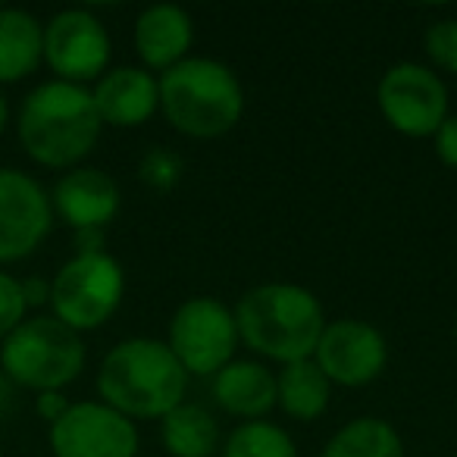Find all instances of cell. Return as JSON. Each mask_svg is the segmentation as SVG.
Listing matches in <instances>:
<instances>
[{"instance_id":"cell-16","label":"cell","mask_w":457,"mask_h":457,"mask_svg":"<svg viewBox=\"0 0 457 457\" xmlns=\"http://www.w3.org/2000/svg\"><path fill=\"white\" fill-rule=\"evenodd\" d=\"M213 401L226 413L263 420L276 407V373L257 361H232L213 376Z\"/></svg>"},{"instance_id":"cell-31","label":"cell","mask_w":457,"mask_h":457,"mask_svg":"<svg viewBox=\"0 0 457 457\" xmlns=\"http://www.w3.org/2000/svg\"><path fill=\"white\" fill-rule=\"evenodd\" d=\"M454 348H457V320H454Z\"/></svg>"},{"instance_id":"cell-4","label":"cell","mask_w":457,"mask_h":457,"mask_svg":"<svg viewBox=\"0 0 457 457\" xmlns=\"http://www.w3.org/2000/svg\"><path fill=\"white\" fill-rule=\"evenodd\" d=\"M160 82V113L179 135L207 141L222 138L242 122L245 88L236 70L210 57H188Z\"/></svg>"},{"instance_id":"cell-21","label":"cell","mask_w":457,"mask_h":457,"mask_svg":"<svg viewBox=\"0 0 457 457\" xmlns=\"http://www.w3.org/2000/svg\"><path fill=\"white\" fill-rule=\"evenodd\" d=\"M222 457H298V445L282 426L270 420H248L226 438Z\"/></svg>"},{"instance_id":"cell-2","label":"cell","mask_w":457,"mask_h":457,"mask_svg":"<svg viewBox=\"0 0 457 457\" xmlns=\"http://www.w3.org/2000/svg\"><path fill=\"white\" fill-rule=\"evenodd\" d=\"M188 392V373L166 342L126 338L113 345L97 370V395L122 417L163 420Z\"/></svg>"},{"instance_id":"cell-18","label":"cell","mask_w":457,"mask_h":457,"mask_svg":"<svg viewBox=\"0 0 457 457\" xmlns=\"http://www.w3.org/2000/svg\"><path fill=\"white\" fill-rule=\"evenodd\" d=\"M329 398L332 382L326 379L313 357L286 363L282 373H276V407H282L286 417L301 420V423L320 420L329 407Z\"/></svg>"},{"instance_id":"cell-11","label":"cell","mask_w":457,"mask_h":457,"mask_svg":"<svg viewBox=\"0 0 457 457\" xmlns=\"http://www.w3.org/2000/svg\"><path fill=\"white\" fill-rule=\"evenodd\" d=\"M54 457H135L138 429L104 401H79L51 426Z\"/></svg>"},{"instance_id":"cell-32","label":"cell","mask_w":457,"mask_h":457,"mask_svg":"<svg viewBox=\"0 0 457 457\" xmlns=\"http://www.w3.org/2000/svg\"><path fill=\"white\" fill-rule=\"evenodd\" d=\"M0 445H4V436H0Z\"/></svg>"},{"instance_id":"cell-22","label":"cell","mask_w":457,"mask_h":457,"mask_svg":"<svg viewBox=\"0 0 457 457\" xmlns=\"http://www.w3.org/2000/svg\"><path fill=\"white\" fill-rule=\"evenodd\" d=\"M185 163L170 147H151L138 163V179L154 191H172L182 182Z\"/></svg>"},{"instance_id":"cell-24","label":"cell","mask_w":457,"mask_h":457,"mask_svg":"<svg viewBox=\"0 0 457 457\" xmlns=\"http://www.w3.org/2000/svg\"><path fill=\"white\" fill-rule=\"evenodd\" d=\"M26 298H22V282L0 270V342L26 320Z\"/></svg>"},{"instance_id":"cell-29","label":"cell","mask_w":457,"mask_h":457,"mask_svg":"<svg viewBox=\"0 0 457 457\" xmlns=\"http://www.w3.org/2000/svg\"><path fill=\"white\" fill-rule=\"evenodd\" d=\"M10 401H13V382L0 373V411H7Z\"/></svg>"},{"instance_id":"cell-12","label":"cell","mask_w":457,"mask_h":457,"mask_svg":"<svg viewBox=\"0 0 457 457\" xmlns=\"http://www.w3.org/2000/svg\"><path fill=\"white\" fill-rule=\"evenodd\" d=\"M54 226L47 191L29 172L0 166V263L26 261Z\"/></svg>"},{"instance_id":"cell-25","label":"cell","mask_w":457,"mask_h":457,"mask_svg":"<svg viewBox=\"0 0 457 457\" xmlns=\"http://www.w3.org/2000/svg\"><path fill=\"white\" fill-rule=\"evenodd\" d=\"M436 138V154L448 170H457V116H448V120L438 126V132L432 135Z\"/></svg>"},{"instance_id":"cell-14","label":"cell","mask_w":457,"mask_h":457,"mask_svg":"<svg viewBox=\"0 0 457 457\" xmlns=\"http://www.w3.org/2000/svg\"><path fill=\"white\" fill-rule=\"evenodd\" d=\"M120 185L95 166H76L54 185L51 207L72 228H104L120 213Z\"/></svg>"},{"instance_id":"cell-15","label":"cell","mask_w":457,"mask_h":457,"mask_svg":"<svg viewBox=\"0 0 457 457\" xmlns=\"http://www.w3.org/2000/svg\"><path fill=\"white\" fill-rule=\"evenodd\" d=\"M132 41L145 70L163 76L172 66L188 60V51L195 45V22L176 4H157L138 16Z\"/></svg>"},{"instance_id":"cell-6","label":"cell","mask_w":457,"mask_h":457,"mask_svg":"<svg viewBox=\"0 0 457 457\" xmlns=\"http://www.w3.org/2000/svg\"><path fill=\"white\" fill-rule=\"evenodd\" d=\"M126 273L120 261L104 254H76L51 279L54 317L72 332L101 329L122 304Z\"/></svg>"},{"instance_id":"cell-7","label":"cell","mask_w":457,"mask_h":457,"mask_svg":"<svg viewBox=\"0 0 457 457\" xmlns=\"http://www.w3.org/2000/svg\"><path fill=\"white\" fill-rule=\"evenodd\" d=\"M236 311L220 298L197 295L176 307L170 320V351L188 376H216L236 361L238 348Z\"/></svg>"},{"instance_id":"cell-20","label":"cell","mask_w":457,"mask_h":457,"mask_svg":"<svg viewBox=\"0 0 457 457\" xmlns=\"http://www.w3.org/2000/svg\"><path fill=\"white\" fill-rule=\"evenodd\" d=\"M320 457H404V442L388 420L357 417L326 442Z\"/></svg>"},{"instance_id":"cell-13","label":"cell","mask_w":457,"mask_h":457,"mask_svg":"<svg viewBox=\"0 0 457 457\" xmlns=\"http://www.w3.org/2000/svg\"><path fill=\"white\" fill-rule=\"evenodd\" d=\"M91 97L104 126L135 129L160 110V82L145 66H116L97 79Z\"/></svg>"},{"instance_id":"cell-8","label":"cell","mask_w":457,"mask_h":457,"mask_svg":"<svg viewBox=\"0 0 457 457\" xmlns=\"http://www.w3.org/2000/svg\"><path fill=\"white\" fill-rule=\"evenodd\" d=\"M376 104L388 126L407 138H432L448 120V88L423 63H395L376 85Z\"/></svg>"},{"instance_id":"cell-28","label":"cell","mask_w":457,"mask_h":457,"mask_svg":"<svg viewBox=\"0 0 457 457\" xmlns=\"http://www.w3.org/2000/svg\"><path fill=\"white\" fill-rule=\"evenodd\" d=\"M76 254H104V228H79Z\"/></svg>"},{"instance_id":"cell-9","label":"cell","mask_w":457,"mask_h":457,"mask_svg":"<svg viewBox=\"0 0 457 457\" xmlns=\"http://www.w3.org/2000/svg\"><path fill=\"white\" fill-rule=\"evenodd\" d=\"M313 361L332 386L363 388L382 376L388 363L386 336L367 320L342 317L326 323Z\"/></svg>"},{"instance_id":"cell-30","label":"cell","mask_w":457,"mask_h":457,"mask_svg":"<svg viewBox=\"0 0 457 457\" xmlns=\"http://www.w3.org/2000/svg\"><path fill=\"white\" fill-rule=\"evenodd\" d=\"M7 120H10V107H7L4 91H0V135H4V129H7Z\"/></svg>"},{"instance_id":"cell-19","label":"cell","mask_w":457,"mask_h":457,"mask_svg":"<svg viewBox=\"0 0 457 457\" xmlns=\"http://www.w3.org/2000/svg\"><path fill=\"white\" fill-rule=\"evenodd\" d=\"M220 445V426L201 404L182 401L163 417V448L170 457H213Z\"/></svg>"},{"instance_id":"cell-17","label":"cell","mask_w":457,"mask_h":457,"mask_svg":"<svg viewBox=\"0 0 457 457\" xmlns=\"http://www.w3.org/2000/svg\"><path fill=\"white\" fill-rule=\"evenodd\" d=\"M45 60V26L29 10L0 7V85L32 76Z\"/></svg>"},{"instance_id":"cell-1","label":"cell","mask_w":457,"mask_h":457,"mask_svg":"<svg viewBox=\"0 0 457 457\" xmlns=\"http://www.w3.org/2000/svg\"><path fill=\"white\" fill-rule=\"evenodd\" d=\"M101 116L85 85L41 82L20 107L16 132L35 163L47 170H76L101 138Z\"/></svg>"},{"instance_id":"cell-3","label":"cell","mask_w":457,"mask_h":457,"mask_svg":"<svg viewBox=\"0 0 457 457\" xmlns=\"http://www.w3.org/2000/svg\"><path fill=\"white\" fill-rule=\"evenodd\" d=\"M238 338L251 351L279 361L282 367L307 361L326 329L320 298L295 282H263L242 295L236 304Z\"/></svg>"},{"instance_id":"cell-5","label":"cell","mask_w":457,"mask_h":457,"mask_svg":"<svg viewBox=\"0 0 457 457\" xmlns=\"http://www.w3.org/2000/svg\"><path fill=\"white\" fill-rule=\"evenodd\" d=\"M0 367L13 386L63 392L85 370V342L57 317L22 320L0 345Z\"/></svg>"},{"instance_id":"cell-10","label":"cell","mask_w":457,"mask_h":457,"mask_svg":"<svg viewBox=\"0 0 457 457\" xmlns=\"http://www.w3.org/2000/svg\"><path fill=\"white\" fill-rule=\"evenodd\" d=\"M110 35L88 10H63L45 26V63L60 82L85 85L110 66Z\"/></svg>"},{"instance_id":"cell-26","label":"cell","mask_w":457,"mask_h":457,"mask_svg":"<svg viewBox=\"0 0 457 457\" xmlns=\"http://www.w3.org/2000/svg\"><path fill=\"white\" fill-rule=\"evenodd\" d=\"M72 401L66 398L63 392H41L38 398H35V411H38L41 420H47V423H57L60 417H63L66 411H70Z\"/></svg>"},{"instance_id":"cell-23","label":"cell","mask_w":457,"mask_h":457,"mask_svg":"<svg viewBox=\"0 0 457 457\" xmlns=\"http://www.w3.org/2000/svg\"><path fill=\"white\" fill-rule=\"evenodd\" d=\"M423 51L436 70L457 76V20H442L426 29Z\"/></svg>"},{"instance_id":"cell-27","label":"cell","mask_w":457,"mask_h":457,"mask_svg":"<svg viewBox=\"0 0 457 457\" xmlns=\"http://www.w3.org/2000/svg\"><path fill=\"white\" fill-rule=\"evenodd\" d=\"M22 298H26L29 307L51 304V282L41 279V276H29V279H22Z\"/></svg>"}]
</instances>
